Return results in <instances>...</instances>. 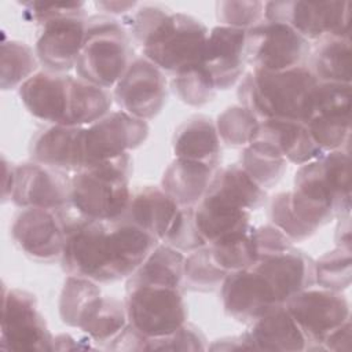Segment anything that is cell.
Instances as JSON below:
<instances>
[{"label": "cell", "instance_id": "6da1fadb", "mask_svg": "<svg viewBox=\"0 0 352 352\" xmlns=\"http://www.w3.org/2000/svg\"><path fill=\"white\" fill-rule=\"evenodd\" d=\"M65 224L66 241L60 257L65 272L96 283L128 278L158 243L124 216L91 220L77 214Z\"/></svg>", "mask_w": 352, "mask_h": 352}, {"label": "cell", "instance_id": "7a4b0ae2", "mask_svg": "<svg viewBox=\"0 0 352 352\" xmlns=\"http://www.w3.org/2000/svg\"><path fill=\"white\" fill-rule=\"evenodd\" d=\"M351 172L348 148L327 151L298 166L290 191V208L314 234L334 217L351 212Z\"/></svg>", "mask_w": 352, "mask_h": 352}, {"label": "cell", "instance_id": "3957f363", "mask_svg": "<svg viewBox=\"0 0 352 352\" xmlns=\"http://www.w3.org/2000/svg\"><path fill=\"white\" fill-rule=\"evenodd\" d=\"M318 80L307 65L268 72L252 69L239 80L236 96L258 121L309 118Z\"/></svg>", "mask_w": 352, "mask_h": 352}, {"label": "cell", "instance_id": "277c9868", "mask_svg": "<svg viewBox=\"0 0 352 352\" xmlns=\"http://www.w3.org/2000/svg\"><path fill=\"white\" fill-rule=\"evenodd\" d=\"M129 175V154L84 166L70 179V206L91 220L122 217L132 197Z\"/></svg>", "mask_w": 352, "mask_h": 352}, {"label": "cell", "instance_id": "5b68a950", "mask_svg": "<svg viewBox=\"0 0 352 352\" xmlns=\"http://www.w3.org/2000/svg\"><path fill=\"white\" fill-rule=\"evenodd\" d=\"M132 60V40L122 22L107 15L88 18L74 67L80 78L109 89L118 82Z\"/></svg>", "mask_w": 352, "mask_h": 352}, {"label": "cell", "instance_id": "8992f818", "mask_svg": "<svg viewBox=\"0 0 352 352\" xmlns=\"http://www.w3.org/2000/svg\"><path fill=\"white\" fill-rule=\"evenodd\" d=\"M208 28L197 18L168 10L139 43L142 54L164 73L177 74L202 62Z\"/></svg>", "mask_w": 352, "mask_h": 352}, {"label": "cell", "instance_id": "52a82bcc", "mask_svg": "<svg viewBox=\"0 0 352 352\" xmlns=\"http://www.w3.org/2000/svg\"><path fill=\"white\" fill-rule=\"evenodd\" d=\"M182 290L160 285H126L124 304L128 323L147 338L176 331L187 322Z\"/></svg>", "mask_w": 352, "mask_h": 352}, {"label": "cell", "instance_id": "ba28073f", "mask_svg": "<svg viewBox=\"0 0 352 352\" xmlns=\"http://www.w3.org/2000/svg\"><path fill=\"white\" fill-rule=\"evenodd\" d=\"M349 1H268L264 19L290 26L309 43L327 36L349 37Z\"/></svg>", "mask_w": 352, "mask_h": 352}, {"label": "cell", "instance_id": "9c48e42d", "mask_svg": "<svg viewBox=\"0 0 352 352\" xmlns=\"http://www.w3.org/2000/svg\"><path fill=\"white\" fill-rule=\"evenodd\" d=\"M311 43L290 26L263 19L246 32V63L252 69L280 72L307 65Z\"/></svg>", "mask_w": 352, "mask_h": 352}, {"label": "cell", "instance_id": "30bf717a", "mask_svg": "<svg viewBox=\"0 0 352 352\" xmlns=\"http://www.w3.org/2000/svg\"><path fill=\"white\" fill-rule=\"evenodd\" d=\"M52 338L36 297L22 289H7L1 294L0 348L4 351H52Z\"/></svg>", "mask_w": 352, "mask_h": 352}, {"label": "cell", "instance_id": "8fae6325", "mask_svg": "<svg viewBox=\"0 0 352 352\" xmlns=\"http://www.w3.org/2000/svg\"><path fill=\"white\" fill-rule=\"evenodd\" d=\"M285 307L309 342V351H322L323 340L351 319L349 302L342 293L327 289H302Z\"/></svg>", "mask_w": 352, "mask_h": 352}, {"label": "cell", "instance_id": "7c38bea8", "mask_svg": "<svg viewBox=\"0 0 352 352\" xmlns=\"http://www.w3.org/2000/svg\"><path fill=\"white\" fill-rule=\"evenodd\" d=\"M148 132L147 121L122 110L109 111L96 122L85 126V166L129 154L147 140Z\"/></svg>", "mask_w": 352, "mask_h": 352}, {"label": "cell", "instance_id": "4fadbf2b", "mask_svg": "<svg viewBox=\"0 0 352 352\" xmlns=\"http://www.w3.org/2000/svg\"><path fill=\"white\" fill-rule=\"evenodd\" d=\"M113 98L122 111L147 121L155 117L165 104V73L144 56L133 58L114 85Z\"/></svg>", "mask_w": 352, "mask_h": 352}, {"label": "cell", "instance_id": "5bb4252c", "mask_svg": "<svg viewBox=\"0 0 352 352\" xmlns=\"http://www.w3.org/2000/svg\"><path fill=\"white\" fill-rule=\"evenodd\" d=\"M11 236L26 256L50 263L62 257L66 224L56 210L25 208L14 217Z\"/></svg>", "mask_w": 352, "mask_h": 352}, {"label": "cell", "instance_id": "9a60e30c", "mask_svg": "<svg viewBox=\"0 0 352 352\" xmlns=\"http://www.w3.org/2000/svg\"><path fill=\"white\" fill-rule=\"evenodd\" d=\"M70 179L66 172L30 161L15 166L11 201L21 209L60 210L70 206Z\"/></svg>", "mask_w": 352, "mask_h": 352}, {"label": "cell", "instance_id": "2e32d148", "mask_svg": "<svg viewBox=\"0 0 352 352\" xmlns=\"http://www.w3.org/2000/svg\"><path fill=\"white\" fill-rule=\"evenodd\" d=\"M87 21L84 14L66 15L40 26L34 52L44 70L66 74L76 67L85 38Z\"/></svg>", "mask_w": 352, "mask_h": 352}, {"label": "cell", "instance_id": "e0dca14e", "mask_svg": "<svg viewBox=\"0 0 352 352\" xmlns=\"http://www.w3.org/2000/svg\"><path fill=\"white\" fill-rule=\"evenodd\" d=\"M221 301L227 315L242 323H252L271 308L282 305L270 282L254 268L227 274L221 286Z\"/></svg>", "mask_w": 352, "mask_h": 352}, {"label": "cell", "instance_id": "ac0fdd59", "mask_svg": "<svg viewBox=\"0 0 352 352\" xmlns=\"http://www.w3.org/2000/svg\"><path fill=\"white\" fill-rule=\"evenodd\" d=\"M246 32L217 25L208 33L202 66L217 89H228L246 73Z\"/></svg>", "mask_w": 352, "mask_h": 352}, {"label": "cell", "instance_id": "d6986e66", "mask_svg": "<svg viewBox=\"0 0 352 352\" xmlns=\"http://www.w3.org/2000/svg\"><path fill=\"white\" fill-rule=\"evenodd\" d=\"M73 76L40 70L19 87L25 109L50 124H66Z\"/></svg>", "mask_w": 352, "mask_h": 352}, {"label": "cell", "instance_id": "ffe728a7", "mask_svg": "<svg viewBox=\"0 0 352 352\" xmlns=\"http://www.w3.org/2000/svg\"><path fill=\"white\" fill-rule=\"evenodd\" d=\"M84 132L85 126L50 124L30 143L32 161L63 172H78L85 166Z\"/></svg>", "mask_w": 352, "mask_h": 352}, {"label": "cell", "instance_id": "44dd1931", "mask_svg": "<svg viewBox=\"0 0 352 352\" xmlns=\"http://www.w3.org/2000/svg\"><path fill=\"white\" fill-rule=\"evenodd\" d=\"M252 267L270 282L282 304L294 293L315 285L314 260L294 246L280 253L260 256Z\"/></svg>", "mask_w": 352, "mask_h": 352}, {"label": "cell", "instance_id": "7402d4cb", "mask_svg": "<svg viewBox=\"0 0 352 352\" xmlns=\"http://www.w3.org/2000/svg\"><path fill=\"white\" fill-rule=\"evenodd\" d=\"M250 349L309 351V342L285 304L276 305L249 323L243 333Z\"/></svg>", "mask_w": 352, "mask_h": 352}, {"label": "cell", "instance_id": "603a6c76", "mask_svg": "<svg viewBox=\"0 0 352 352\" xmlns=\"http://www.w3.org/2000/svg\"><path fill=\"white\" fill-rule=\"evenodd\" d=\"M272 146L287 162L302 165L324 153L312 139L307 124L297 120L271 118L260 121L256 138Z\"/></svg>", "mask_w": 352, "mask_h": 352}, {"label": "cell", "instance_id": "cb8c5ba5", "mask_svg": "<svg viewBox=\"0 0 352 352\" xmlns=\"http://www.w3.org/2000/svg\"><path fill=\"white\" fill-rule=\"evenodd\" d=\"M219 168L198 161L175 158L162 175L161 188L179 208H194L208 192Z\"/></svg>", "mask_w": 352, "mask_h": 352}, {"label": "cell", "instance_id": "d4e9b609", "mask_svg": "<svg viewBox=\"0 0 352 352\" xmlns=\"http://www.w3.org/2000/svg\"><path fill=\"white\" fill-rule=\"evenodd\" d=\"M177 210V204L161 187L146 186L132 192L124 217L162 242Z\"/></svg>", "mask_w": 352, "mask_h": 352}, {"label": "cell", "instance_id": "484cf974", "mask_svg": "<svg viewBox=\"0 0 352 352\" xmlns=\"http://www.w3.org/2000/svg\"><path fill=\"white\" fill-rule=\"evenodd\" d=\"M194 219L206 245L224 235L246 231L252 227L249 210L212 192H206L194 206Z\"/></svg>", "mask_w": 352, "mask_h": 352}, {"label": "cell", "instance_id": "4316f807", "mask_svg": "<svg viewBox=\"0 0 352 352\" xmlns=\"http://www.w3.org/2000/svg\"><path fill=\"white\" fill-rule=\"evenodd\" d=\"M176 158H184L219 166L220 138L214 122L206 116H194L177 126L173 143Z\"/></svg>", "mask_w": 352, "mask_h": 352}, {"label": "cell", "instance_id": "83f0119b", "mask_svg": "<svg viewBox=\"0 0 352 352\" xmlns=\"http://www.w3.org/2000/svg\"><path fill=\"white\" fill-rule=\"evenodd\" d=\"M186 256L158 242L143 263L126 278V285H160L183 289Z\"/></svg>", "mask_w": 352, "mask_h": 352}, {"label": "cell", "instance_id": "f1b7e54d", "mask_svg": "<svg viewBox=\"0 0 352 352\" xmlns=\"http://www.w3.org/2000/svg\"><path fill=\"white\" fill-rule=\"evenodd\" d=\"M102 293L96 282L67 275L59 297V315L65 324L82 329L96 314L102 302Z\"/></svg>", "mask_w": 352, "mask_h": 352}, {"label": "cell", "instance_id": "f546056e", "mask_svg": "<svg viewBox=\"0 0 352 352\" xmlns=\"http://www.w3.org/2000/svg\"><path fill=\"white\" fill-rule=\"evenodd\" d=\"M351 38L327 36L311 48L309 70L318 81L351 84Z\"/></svg>", "mask_w": 352, "mask_h": 352}, {"label": "cell", "instance_id": "4dcf8cb0", "mask_svg": "<svg viewBox=\"0 0 352 352\" xmlns=\"http://www.w3.org/2000/svg\"><path fill=\"white\" fill-rule=\"evenodd\" d=\"M208 192L216 194L249 212L261 208L267 201V191L254 183L239 164L219 168Z\"/></svg>", "mask_w": 352, "mask_h": 352}, {"label": "cell", "instance_id": "1f68e13d", "mask_svg": "<svg viewBox=\"0 0 352 352\" xmlns=\"http://www.w3.org/2000/svg\"><path fill=\"white\" fill-rule=\"evenodd\" d=\"M113 99L109 89L91 84L80 77H73L65 125L88 126L96 122L110 111Z\"/></svg>", "mask_w": 352, "mask_h": 352}, {"label": "cell", "instance_id": "d6a6232c", "mask_svg": "<svg viewBox=\"0 0 352 352\" xmlns=\"http://www.w3.org/2000/svg\"><path fill=\"white\" fill-rule=\"evenodd\" d=\"M242 169L265 191L279 183L287 168V161L268 143L254 139L243 147L241 162Z\"/></svg>", "mask_w": 352, "mask_h": 352}, {"label": "cell", "instance_id": "836d02e7", "mask_svg": "<svg viewBox=\"0 0 352 352\" xmlns=\"http://www.w3.org/2000/svg\"><path fill=\"white\" fill-rule=\"evenodd\" d=\"M252 228L224 235L208 245L212 258L227 274L245 270L257 260Z\"/></svg>", "mask_w": 352, "mask_h": 352}, {"label": "cell", "instance_id": "e575fe53", "mask_svg": "<svg viewBox=\"0 0 352 352\" xmlns=\"http://www.w3.org/2000/svg\"><path fill=\"white\" fill-rule=\"evenodd\" d=\"M38 59L30 45L18 40L3 41L0 62V85L8 91L18 88L37 73Z\"/></svg>", "mask_w": 352, "mask_h": 352}, {"label": "cell", "instance_id": "d590c367", "mask_svg": "<svg viewBox=\"0 0 352 352\" xmlns=\"http://www.w3.org/2000/svg\"><path fill=\"white\" fill-rule=\"evenodd\" d=\"M307 128L323 153L342 150L351 133V111H319L307 120Z\"/></svg>", "mask_w": 352, "mask_h": 352}, {"label": "cell", "instance_id": "8d00e7d4", "mask_svg": "<svg viewBox=\"0 0 352 352\" xmlns=\"http://www.w3.org/2000/svg\"><path fill=\"white\" fill-rule=\"evenodd\" d=\"M314 267L319 287L342 293L352 280V249L336 246L314 261Z\"/></svg>", "mask_w": 352, "mask_h": 352}, {"label": "cell", "instance_id": "74e56055", "mask_svg": "<svg viewBox=\"0 0 352 352\" xmlns=\"http://www.w3.org/2000/svg\"><path fill=\"white\" fill-rule=\"evenodd\" d=\"M214 125L220 142L230 147L243 148L254 140L260 121L248 109L235 104L220 113Z\"/></svg>", "mask_w": 352, "mask_h": 352}, {"label": "cell", "instance_id": "f35d334b", "mask_svg": "<svg viewBox=\"0 0 352 352\" xmlns=\"http://www.w3.org/2000/svg\"><path fill=\"white\" fill-rule=\"evenodd\" d=\"M227 276L212 258L209 246L190 252L184 258V287L194 292H213Z\"/></svg>", "mask_w": 352, "mask_h": 352}, {"label": "cell", "instance_id": "ab89813d", "mask_svg": "<svg viewBox=\"0 0 352 352\" xmlns=\"http://www.w3.org/2000/svg\"><path fill=\"white\" fill-rule=\"evenodd\" d=\"M128 324L124 301L103 296L94 318L81 329L92 342L109 344Z\"/></svg>", "mask_w": 352, "mask_h": 352}, {"label": "cell", "instance_id": "60d3db41", "mask_svg": "<svg viewBox=\"0 0 352 352\" xmlns=\"http://www.w3.org/2000/svg\"><path fill=\"white\" fill-rule=\"evenodd\" d=\"M172 88L183 103L194 107H201L212 102L217 91L212 77L202 63L175 74L172 78Z\"/></svg>", "mask_w": 352, "mask_h": 352}, {"label": "cell", "instance_id": "b9f144b4", "mask_svg": "<svg viewBox=\"0 0 352 352\" xmlns=\"http://www.w3.org/2000/svg\"><path fill=\"white\" fill-rule=\"evenodd\" d=\"M162 242L182 253H190L206 246V241L195 224L194 208H179Z\"/></svg>", "mask_w": 352, "mask_h": 352}, {"label": "cell", "instance_id": "7bdbcfd3", "mask_svg": "<svg viewBox=\"0 0 352 352\" xmlns=\"http://www.w3.org/2000/svg\"><path fill=\"white\" fill-rule=\"evenodd\" d=\"M263 1H219L216 16L220 25L249 30L264 19Z\"/></svg>", "mask_w": 352, "mask_h": 352}, {"label": "cell", "instance_id": "ee69618b", "mask_svg": "<svg viewBox=\"0 0 352 352\" xmlns=\"http://www.w3.org/2000/svg\"><path fill=\"white\" fill-rule=\"evenodd\" d=\"M268 216L271 224L283 231L293 242H300L314 235V232L304 227L294 216L290 208V191L278 192L271 198Z\"/></svg>", "mask_w": 352, "mask_h": 352}, {"label": "cell", "instance_id": "f6af8a7d", "mask_svg": "<svg viewBox=\"0 0 352 352\" xmlns=\"http://www.w3.org/2000/svg\"><path fill=\"white\" fill-rule=\"evenodd\" d=\"M208 344L205 334L194 324L186 322L176 331L158 337L148 338L146 351H206Z\"/></svg>", "mask_w": 352, "mask_h": 352}, {"label": "cell", "instance_id": "bcb514c9", "mask_svg": "<svg viewBox=\"0 0 352 352\" xmlns=\"http://www.w3.org/2000/svg\"><path fill=\"white\" fill-rule=\"evenodd\" d=\"M23 8V16L29 22L44 25L48 21L66 16L84 14V1H59V3H43V1H25L21 3Z\"/></svg>", "mask_w": 352, "mask_h": 352}, {"label": "cell", "instance_id": "7dc6e473", "mask_svg": "<svg viewBox=\"0 0 352 352\" xmlns=\"http://www.w3.org/2000/svg\"><path fill=\"white\" fill-rule=\"evenodd\" d=\"M252 236L257 250V257L268 256L289 250L293 248V241L274 224H264L252 228Z\"/></svg>", "mask_w": 352, "mask_h": 352}, {"label": "cell", "instance_id": "c3c4849f", "mask_svg": "<svg viewBox=\"0 0 352 352\" xmlns=\"http://www.w3.org/2000/svg\"><path fill=\"white\" fill-rule=\"evenodd\" d=\"M147 340V337L140 334L128 323L118 336L107 344V348L116 351H146Z\"/></svg>", "mask_w": 352, "mask_h": 352}, {"label": "cell", "instance_id": "681fc988", "mask_svg": "<svg viewBox=\"0 0 352 352\" xmlns=\"http://www.w3.org/2000/svg\"><path fill=\"white\" fill-rule=\"evenodd\" d=\"M351 319L331 331L322 342V351H333V352H349L351 351Z\"/></svg>", "mask_w": 352, "mask_h": 352}, {"label": "cell", "instance_id": "f907efd6", "mask_svg": "<svg viewBox=\"0 0 352 352\" xmlns=\"http://www.w3.org/2000/svg\"><path fill=\"white\" fill-rule=\"evenodd\" d=\"M208 349L212 351H239V349H250L248 341L245 340V336H232V337H224L220 340L213 341V344L208 345Z\"/></svg>", "mask_w": 352, "mask_h": 352}, {"label": "cell", "instance_id": "816d5d0a", "mask_svg": "<svg viewBox=\"0 0 352 352\" xmlns=\"http://www.w3.org/2000/svg\"><path fill=\"white\" fill-rule=\"evenodd\" d=\"M95 6L102 10L106 14L111 15H128L132 12L139 4L136 1H117V0H104V1H96Z\"/></svg>", "mask_w": 352, "mask_h": 352}, {"label": "cell", "instance_id": "f5cc1de1", "mask_svg": "<svg viewBox=\"0 0 352 352\" xmlns=\"http://www.w3.org/2000/svg\"><path fill=\"white\" fill-rule=\"evenodd\" d=\"M14 182H15V166L10 165L6 157L3 155V192L1 198L3 202L11 201V195L14 191Z\"/></svg>", "mask_w": 352, "mask_h": 352}, {"label": "cell", "instance_id": "db71d44e", "mask_svg": "<svg viewBox=\"0 0 352 352\" xmlns=\"http://www.w3.org/2000/svg\"><path fill=\"white\" fill-rule=\"evenodd\" d=\"M338 219H340V221H338V226H337V230H336V246L352 249L349 214L338 217Z\"/></svg>", "mask_w": 352, "mask_h": 352}, {"label": "cell", "instance_id": "11a10c76", "mask_svg": "<svg viewBox=\"0 0 352 352\" xmlns=\"http://www.w3.org/2000/svg\"><path fill=\"white\" fill-rule=\"evenodd\" d=\"M87 346L80 345L76 338H73L70 334H58L52 338V351H70V349H84Z\"/></svg>", "mask_w": 352, "mask_h": 352}]
</instances>
